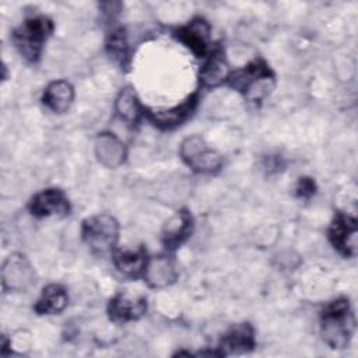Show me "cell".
<instances>
[{
    "instance_id": "6da1fadb",
    "label": "cell",
    "mask_w": 358,
    "mask_h": 358,
    "mask_svg": "<svg viewBox=\"0 0 358 358\" xmlns=\"http://www.w3.org/2000/svg\"><path fill=\"white\" fill-rule=\"evenodd\" d=\"M354 330L355 317L348 299L337 298L324 306L320 315V333L330 348H345Z\"/></svg>"
},
{
    "instance_id": "ffe728a7",
    "label": "cell",
    "mask_w": 358,
    "mask_h": 358,
    "mask_svg": "<svg viewBox=\"0 0 358 358\" xmlns=\"http://www.w3.org/2000/svg\"><path fill=\"white\" fill-rule=\"evenodd\" d=\"M115 109L119 117L127 123L138 122L140 116L144 113L136 92L130 87H126L119 92L115 102Z\"/></svg>"
},
{
    "instance_id": "5bb4252c",
    "label": "cell",
    "mask_w": 358,
    "mask_h": 358,
    "mask_svg": "<svg viewBox=\"0 0 358 358\" xmlns=\"http://www.w3.org/2000/svg\"><path fill=\"white\" fill-rule=\"evenodd\" d=\"M193 218L187 210L178 211L168 220L162 231V243L168 250L178 249L192 234Z\"/></svg>"
},
{
    "instance_id": "4fadbf2b",
    "label": "cell",
    "mask_w": 358,
    "mask_h": 358,
    "mask_svg": "<svg viewBox=\"0 0 358 358\" xmlns=\"http://www.w3.org/2000/svg\"><path fill=\"white\" fill-rule=\"evenodd\" d=\"M143 277L151 288H165L178 278V270L169 256H155L148 259Z\"/></svg>"
},
{
    "instance_id": "d6986e66",
    "label": "cell",
    "mask_w": 358,
    "mask_h": 358,
    "mask_svg": "<svg viewBox=\"0 0 358 358\" xmlns=\"http://www.w3.org/2000/svg\"><path fill=\"white\" fill-rule=\"evenodd\" d=\"M67 302L66 288L60 284H49L42 289L34 309L39 315H57L67 306Z\"/></svg>"
},
{
    "instance_id": "8992f818",
    "label": "cell",
    "mask_w": 358,
    "mask_h": 358,
    "mask_svg": "<svg viewBox=\"0 0 358 358\" xmlns=\"http://www.w3.org/2000/svg\"><path fill=\"white\" fill-rule=\"evenodd\" d=\"M4 289L25 291L36 281V274L29 260L21 253L10 255L1 268Z\"/></svg>"
},
{
    "instance_id": "9c48e42d",
    "label": "cell",
    "mask_w": 358,
    "mask_h": 358,
    "mask_svg": "<svg viewBox=\"0 0 358 358\" xmlns=\"http://www.w3.org/2000/svg\"><path fill=\"white\" fill-rule=\"evenodd\" d=\"M28 210L35 217H66L70 213V201L63 190L49 187L31 199Z\"/></svg>"
},
{
    "instance_id": "52a82bcc",
    "label": "cell",
    "mask_w": 358,
    "mask_h": 358,
    "mask_svg": "<svg viewBox=\"0 0 358 358\" xmlns=\"http://www.w3.org/2000/svg\"><path fill=\"white\" fill-rule=\"evenodd\" d=\"M357 220L344 213L336 214L327 231L333 248L345 257H354L357 253Z\"/></svg>"
},
{
    "instance_id": "9a60e30c",
    "label": "cell",
    "mask_w": 358,
    "mask_h": 358,
    "mask_svg": "<svg viewBox=\"0 0 358 358\" xmlns=\"http://www.w3.org/2000/svg\"><path fill=\"white\" fill-rule=\"evenodd\" d=\"M126 147L113 133H99L95 140V155L106 168H117L126 159Z\"/></svg>"
},
{
    "instance_id": "8fae6325",
    "label": "cell",
    "mask_w": 358,
    "mask_h": 358,
    "mask_svg": "<svg viewBox=\"0 0 358 358\" xmlns=\"http://www.w3.org/2000/svg\"><path fill=\"white\" fill-rule=\"evenodd\" d=\"M197 105V94L190 95L186 98L182 103L168 108V109H158V110H150L144 109V115L150 122H152L154 126L169 130L179 124H182L196 109Z\"/></svg>"
},
{
    "instance_id": "5b68a950",
    "label": "cell",
    "mask_w": 358,
    "mask_h": 358,
    "mask_svg": "<svg viewBox=\"0 0 358 358\" xmlns=\"http://www.w3.org/2000/svg\"><path fill=\"white\" fill-rule=\"evenodd\" d=\"M179 154L183 162L199 173H214L222 165L221 155L210 148L199 134L186 137L179 147Z\"/></svg>"
},
{
    "instance_id": "ac0fdd59",
    "label": "cell",
    "mask_w": 358,
    "mask_h": 358,
    "mask_svg": "<svg viewBox=\"0 0 358 358\" xmlns=\"http://www.w3.org/2000/svg\"><path fill=\"white\" fill-rule=\"evenodd\" d=\"M148 256L144 248L117 250L113 255V264L119 273L129 278H137L144 274Z\"/></svg>"
},
{
    "instance_id": "44dd1931",
    "label": "cell",
    "mask_w": 358,
    "mask_h": 358,
    "mask_svg": "<svg viewBox=\"0 0 358 358\" xmlns=\"http://www.w3.org/2000/svg\"><path fill=\"white\" fill-rule=\"evenodd\" d=\"M106 48H108L109 55L113 57V60L124 64V60L129 55V46H127L124 31L122 28L112 31V34L109 35V39L106 42Z\"/></svg>"
},
{
    "instance_id": "ba28073f",
    "label": "cell",
    "mask_w": 358,
    "mask_h": 358,
    "mask_svg": "<svg viewBox=\"0 0 358 358\" xmlns=\"http://www.w3.org/2000/svg\"><path fill=\"white\" fill-rule=\"evenodd\" d=\"M210 34V24L201 17L193 18L186 25H182L175 31L176 39L182 42L196 57H206L211 53Z\"/></svg>"
},
{
    "instance_id": "e0dca14e",
    "label": "cell",
    "mask_w": 358,
    "mask_h": 358,
    "mask_svg": "<svg viewBox=\"0 0 358 358\" xmlns=\"http://www.w3.org/2000/svg\"><path fill=\"white\" fill-rule=\"evenodd\" d=\"M229 74H231V70L225 60L224 52L220 48L213 49L200 71L201 84L207 88L221 85L227 83Z\"/></svg>"
},
{
    "instance_id": "3957f363",
    "label": "cell",
    "mask_w": 358,
    "mask_h": 358,
    "mask_svg": "<svg viewBox=\"0 0 358 358\" xmlns=\"http://www.w3.org/2000/svg\"><path fill=\"white\" fill-rule=\"evenodd\" d=\"M53 21L45 15H34L27 18L17 27L11 39L18 53L28 62L35 63L39 60L46 41L53 32Z\"/></svg>"
},
{
    "instance_id": "277c9868",
    "label": "cell",
    "mask_w": 358,
    "mask_h": 358,
    "mask_svg": "<svg viewBox=\"0 0 358 358\" xmlns=\"http://www.w3.org/2000/svg\"><path fill=\"white\" fill-rule=\"evenodd\" d=\"M81 236L92 253H109L119 241V222L105 213L91 215L83 221Z\"/></svg>"
},
{
    "instance_id": "7a4b0ae2",
    "label": "cell",
    "mask_w": 358,
    "mask_h": 358,
    "mask_svg": "<svg viewBox=\"0 0 358 358\" xmlns=\"http://www.w3.org/2000/svg\"><path fill=\"white\" fill-rule=\"evenodd\" d=\"M227 83L248 101L260 102L273 91L275 76L263 59H255L246 66L231 71Z\"/></svg>"
},
{
    "instance_id": "30bf717a",
    "label": "cell",
    "mask_w": 358,
    "mask_h": 358,
    "mask_svg": "<svg viewBox=\"0 0 358 358\" xmlns=\"http://www.w3.org/2000/svg\"><path fill=\"white\" fill-rule=\"evenodd\" d=\"M147 312V299L127 292L116 294L108 303L109 319L115 323H127L138 320Z\"/></svg>"
},
{
    "instance_id": "2e32d148",
    "label": "cell",
    "mask_w": 358,
    "mask_h": 358,
    "mask_svg": "<svg viewBox=\"0 0 358 358\" xmlns=\"http://www.w3.org/2000/svg\"><path fill=\"white\" fill-rule=\"evenodd\" d=\"M74 99V88L66 80L52 81L42 94V103L53 113H64L69 110Z\"/></svg>"
},
{
    "instance_id": "7402d4cb",
    "label": "cell",
    "mask_w": 358,
    "mask_h": 358,
    "mask_svg": "<svg viewBox=\"0 0 358 358\" xmlns=\"http://www.w3.org/2000/svg\"><path fill=\"white\" fill-rule=\"evenodd\" d=\"M295 193L298 197L302 199H309L316 193V183L312 178L308 176H302L298 179L296 187H295Z\"/></svg>"
},
{
    "instance_id": "7c38bea8",
    "label": "cell",
    "mask_w": 358,
    "mask_h": 358,
    "mask_svg": "<svg viewBox=\"0 0 358 358\" xmlns=\"http://www.w3.org/2000/svg\"><path fill=\"white\" fill-rule=\"evenodd\" d=\"M255 331L249 323L234 324L221 338L215 355H229V354H245L255 348Z\"/></svg>"
}]
</instances>
